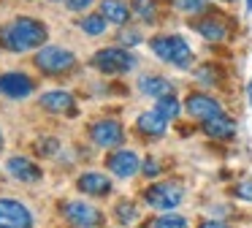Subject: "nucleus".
I'll return each instance as SVG.
<instances>
[{
  "mask_svg": "<svg viewBox=\"0 0 252 228\" xmlns=\"http://www.w3.org/2000/svg\"><path fill=\"white\" fill-rule=\"evenodd\" d=\"M120 43H125V46H138V43H141V33L138 30H122Z\"/></svg>",
  "mask_w": 252,
  "mask_h": 228,
  "instance_id": "26",
  "label": "nucleus"
},
{
  "mask_svg": "<svg viewBox=\"0 0 252 228\" xmlns=\"http://www.w3.org/2000/svg\"><path fill=\"white\" fill-rule=\"evenodd\" d=\"M149 46L163 63L174 65V68H190L192 63V49L182 36H155Z\"/></svg>",
  "mask_w": 252,
  "mask_h": 228,
  "instance_id": "2",
  "label": "nucleus"
},
{
  "mask_svg": "<svg viewBox=\"0 0 252 228\" xmlns=\"http://www.w3.org/2000/svg\"><path fill=\"white\" fill-rule=\"evenodd\" d=\"M0 228H33V215L22 201L0 198Z\"/></svg>",
  "mask_w": 252,
  "mask_h": 228,
  "instance_id": "7",
  "label": "nucleus"
},
{
  "mask_svg": "<svg viewBox=\"0 0 252 228\" xmlns=\"http://www.w3.org/2000/svg\"><path fill=\"white\" fill-rule=\"evenodd\" d=\"M100 14L106 16L109 25H125L130 19V8L122 0H100Z\"/></svg>",
  "mask_w": 252,
  "mask_h": 228,
  "instance_id": "18",
  "label": "nucleus"
},
{
  "mask_svg": "<svg viewBox=\"0 0 252 228\" xmlns=\"http://www.w3.org/2000/svg\"><path fill=\"white\" fill-rule=\"evenodd\" d=\"M65 5L71 11H87L90 5H93V0H65Z\"/></svg>",
  "mask_w": 252,
  "mask_h": 228,
  "instance_id": "30",
  "label": "nucleus"
},
{
  "mask_svg": "<svg viewBox=\"0 0 252 228\" xmlns=\"http://www.w3.org/2000/svg\"><path fill=\"white\" fill-rule=\"evenodd\" d=\"M155 112L163 114L165 119H176V117L182 114V106H179V101L174 98V92H171V95L158 98V103H155Z\"/></svg>",
  "mask_w": 252,
  "mask_h": 228,
  "instance_id": "21",
  "label": "nucleus"
},
{
  "mask_svg": "<svg viewBox=\"0 0 252 228\" xmlns=\"http://www.w3.org/2000/svg\"><path fill=\"white\" fill-rule=\"evenodd\" d=\"M57 150H60V141H57V139H44V141H38V152H41V155H55Z\"/></svg>",
  "mask_w": 252,
  "mask_h": 228,
  "instance_id": "27",
  "label": "nucleus"
},
{
  "mask_svg": "<svg viewBox=\"0 0 252 228\" xmlns=\"http://www.w3.org/2000/svg\"><path fill=\"white\" fill-rule=\"evenodd\" d=\"M187 112L203 122V119H212V117H217V114H222V106H220V101H214L212 95L192 92V95L187 98Z\"/></svg>",
  "mask_w": 252,
  "mask_h": 228,
  "instance_id": "11",
  "label": "nucleus"
},
{
  "mask_svg": "<svg viewBox=\"0 0 252 228\" xmlns=\"http://www.w3.org/2000/svg\"><path fill=\"white\" fill-rule=\"evenodd\" d=\"M203 133L209 139H233L236 136V122L225 114H217L212 119H203Z\"/></svg>",
  "mask_w": 252,
  "mask_h": 228,
  "instance_id": "15",
  "label": "nucleus"
},
{
  "mask_svg": "<svg viewBox=\"0 0 252 228\" xmlns=\"http://www.w3.org/2000/svg\"><path fill=\"white\" fill-rule=\"evenodd\" d=\"M33 92H35V81L28 74H22V71H8V74L0 76V95L22 101V98L33 95Z\"/></svg>",
  "mask_w": 252,
  "mask_h": 228,
  "instance_id": "8",
  "label": "nucleus"
},
{
  "mask_svg": "<svg viewBox=\"0 0 252 228\" xmlns=\"http://www.w3.org/2000/svg\"><path fill=\"white\" fill-rule=\"evenodd\" d=\"M138 90L144 92V95L149 98H163V95H171L174 92V84H171L168 79H163V76H144L141 81H138Z\"/></svg>",
  "mask_w": 252,
  "mask_h": 228,
  "instance_id": "17",
  "label": "nucleus"
},
{
  "mask_svg": "<svg viewBox=\"0 0 252 228\" xmlns=\"http://www.w3.org/2000/svg\"><path fill=\"white\" fill-rule=\"evenodd\" d=\"M90 136H93V141L98 147L114 150V147H120L122 141H125V128H122L117 119H98V122H93V128H90Z\"/></svg>",
  "mask_w": 252,
  "mask_h": 228,
  "instance_id": "9",
  "label": "nucleus"
},
{
  "mask_svg": "<svg viewBox=\"0 0 252 228\" xmlns=\"http://www.w3.org/2000/svg\"><path fill=\"white\" fill-rule=\"evenodd\" d=\"M152 228H190V226H187V220L179 215H163L152 223Z\"/></svg>",
  "mask_w": 252,
  "mask_h": 228,
  "instance_id": "25",
  "label": "nucleus"
},
{
  "mask_svg": "<svg viewBox=\"0 0 252 228\" xmlns=\"http://www.w3.org/2000/svg\"><path fill=\"white\" fill-rule=\"evenodd\" d=\"M93 68H98L106 76H117V74H127V71L136 68V57H133L127 49L120 46H106L98 49L93 54Z\"/></svg>",
  "mask_w": 252,
  "mask_h": 228,
  "instance_id": "4",
  "label": "nucleus"
},
{
  "mask_svg": "<svg viewBox=\"0 0 252 228\" xmlns=\"http://www.w3.org/2000/svg\"><path fill=\"white\" fill-rule=\"evenodd\" d=\"M0 147H3V133H0Z\"/></svg>",
  "mask_w": 252,
  "mask_h": 228,
  "instance_id": "34",
  "label": "nucleus"
},
{
  "mask_svg": "<svg viewBox=\"0 0 252 228\" xmlns=\"http://www.w3.org/2000/svg\"><path fill=\"white\" fill-rule=\"evenodd\" d=\"M114 215H117V220H120L122 226H130V223L138 220V206L133 204V201H120L117 209H114Z\"/></svg>",
  "mask_w": 252,
  "mask_h": 228,
  "instance_id": "22",
  "label": "nucleus"
},
{
  "mask_svg": "<svg viewBox=\"0 0 252 228\" xmlns=\"http://www.w3.org/2000/svg\"><path fill=\"white\" fill-rule=\"evenodd\" d=\"M33 63L41 74L60 76V74H68L76 65V54L71 49H63V46H41V49H35Z\"/></svg>",
  "mask_w": 252,
  "mask_h": 228,
  "instance_id": "3",
  "label": "nucleus"
},
{
  "mask_svg": "<svg viewBox=\"0 0 252 228\" xmlns=\"http://www.w3.org/2000/svg\"><path fill=\"white\" fill-rule=\"evenodd\" d=\"M76 188L82 190L84 195H109L111 193V179L106 177V174L87 171L76 179Z\"/></svg>",
  "mask_w": 252,
  "mask_h": 228,
  "instance_id": "14",
  "label": "nucleus"
},
{
  "mask_svg": "<svg viewBox=\"0 0 252 228\" xmlns=\"http://www.w3.org/2000/svg\"><path fill=\"white\" fill-rule=\"evenodd\" d=\"M247 11H252V0H247Z\"/></svg>",
  "mask_w": 252,
  "mask_h": 228,
  "instance_id": "33",
  "label": "nucleus"
},
{
  "mask_svg": "<svg viewBox=\"0 0 252 228\" xmlns=\"http://www.w3.org/2000/svg\"><path fill=\"white\" fill-rule=\"evenodd\" d=\"M63 215H65V220L76 228H100L103 226L100 209L93 204H87V201H68V204L63 206Z\"/></svg>",
  "mask_w": 252,
  "mask_h": 228,
  "instance_id": "6",
  "label": "nucleus"
},
{
  "mask_svg": "<svg viewBox=\"0 0 252 228\" xmlns=\"http://www.w3.org/2000/svg\"><path fill=\"white\" fill-rule=\"evenodd\" d=\"M195 79L201 81V84H217V79H220V71H217V65H201V68L195 71Z\"/></svg>",
  "mask_w": 252,
  "mask_h": 228,
  "instance_id": "24",
  "label": "nucleus"
},
{
  "mask_svg": "<svg viewBox=\"0 0 252 228\" xmlns=\"http://www.w3.org/2000/svg\"><path fill=\"white\" fill-rule=\"evenodd\" d=\"M106 16L103 14H87V16H82V22H79V27H82V33L84 36H103V30H106Z\"/></svg>",
  "mask_w": 252,
  "mask_h": 228,
  "instance_id": "20",
  "label": "nucleus"
},
{
  "mask_svg": "<svg viewBox=\"0 0 252 228\" xmlns=\"http://www.w3.org/2000/svg\"><path fill=\"white\" fill-rule=\"evenodd\" d=\"M182 198H185V190L176 182H155L144 190V201L152 209H174L182 204Z\"/></svg>",
  "mask_w": 252,
  "mask_h": 228,
  "instance_id": "5",
  "label": "nucleus"
},
{
  "mask_svg": "<svg viewBox=\"0 0 252 228\" xmlns=\"http://www.w3.org/2000/svg\"><path fill=\"white\" fill-rule=\"evenodd\" d=\"M198 228H230V226H225L222 220H203Z\"/></svg>",
  "mask_w": 252,
  "mask_h": 228,
  "instance_id": "31",
  "label": "nucleus"
},
{
  "mask_svg": "<svg viewBox=\"0 0 252 228\" xmlns=\"http://www.w3.org/2000/svg\"><path fill=\"white\" fill-rule=\"evenodd\" d=\"M6 171L11 174L14 179H19V182H38L41 177H44V171H41V166H35L33 160H28V157L22 155H11L6 160Z\"/></svg>",
  "mask_w": 252,
  "mask_h": 228,
  "instance_id": "12",
  "label": "nucleus"
},
{
  "mask_svg": "<svg viewBox=\"0 0 252 228\" xmlns=\"http://www.w3.org/2000/svg\"><path fill=\"white\" fill-rule=\"evenodd\" d=\"M141 171L147 174V177H158V174H160L158 160H152V157H149V160H144V163H141Z\"/></svg>",
  "mask_w": 252,
  "mask_h": 228,
  "instance_id": "29",
  "label": "nucleus"
},
{
  "mask_svg": "<svg viewBox=\"0 0 252 228\" xmlns=\"http://www.w3.org/2000/svg\"><path fill=\"white\" fill-rule=\"evenodd\" d=\"M41 109L44 112H52V114H73L76 112V101H73L71 92L65 90H49L41 95Z\"/></svg>",
  "mask_w": 252,
  "mask_h": 228,
  "instance_id": "13",
  "label": "nucleus"
},
{
  "mask_svg": "<svg viewBox=\"0 0 252 228\" xmlns=\"http://www.w3.org/2000/svg\"><path fill=\"white\" fill-rule=\"evenodd\" d=\"M233 193L239 195V198H244V201H252V182L250 179H247V182H239Z\"/></svg>",
  "mask_w": 252,
  "mask_h": 228,
  "instance_id": "28",
  "label": "nucleus"
},
{
  "mask_svg": "<svg viewBox=\"0 0 252 228\" xmlns=\"http://www.w3.org/2000/svg\"><path fill=\"white\" fill-rule=\"evenodd\" d=\"M46 38H49V27L41 19H33V16H17L14 22L0 27V46L17 54L41 49Z\"/></svg>",
  "mask_w": 252,
  "mask_h": 228,
  "instance_id": "1",
  "label": "nucleus"
},
{
  "mask_svg": "<svg viewBox=\"0 0 252 228\" xmlns=\"http://www.w3.org/2000/svg\"><path fill=\"white\" fill-rule=\"evenodd\" d=\"M136 125H138V130H141L144 136H163L165 128H168V119L152 109V112L138 114V122H136Z\"/></svg>",
  "mask_w": 252,
  "mask_h": 228,
  "instance_id": "16",
  "label": "nucleus"
},
{
  "mask_svg": "<svg viewBox=\"0 0 252 228\" xmlns=\"http://www.w3.org/2000/svg\"><path fill=\"white\" fill-rule=\"evenodd\" d=\"M174 8L179 14H198V11H206V0H171Z\"/></svg>",
  "mask_w": 252,
  "mask_h": 228,
  "instance_id": "23",
  "label": "nucleus"
},
{
  "mask_svg": "<svg viewBox=\"0 0 252 228\" xmlns=\"http://www.w3.org/2000/svg\"><path fill=\"white\" fill-rule=\"evenodd\" d=\"M106 166H109V171L114 174V177H120V179H130V177H136V174L141 171V160H138V155L133 150L111 152L109 160H106Z\"/></svg>",
  "mask_w": 252,
  "mask_h": 228,
  "instance_id": "10",
  "label": "nucleus"
},
{
  "mask_svg": "<svg viewBox=\"0 0 252 228\" xmlns=\"http://www.w3.org/2000/svg\"><path fill=\"white\" fill-rule=\"evenodd\" d=\"M247 95H250V103H252V81L247 84Z\"/></svg>",
  "mask_w": 252,
  "mask_h": 228,
  "instance_id": "32",
  "label": "nucleus"
},
{
  "mask_svg": "<svg viewBox=\"0 0 252 228\" xmlns=\"http://www.w3.org/2000/svg\"><path fill=\"white\" fill-rule=\"evenodd\" d=\"M195 30L201 33L206 41H225V36H228V27H225L220 19H212V16L195 22Z\"/></svg>",
  "mask_w": 252,
  "mask_h": 228,
  "instance_id": "19",
  "label": "nucleus"
}]
</instances>
